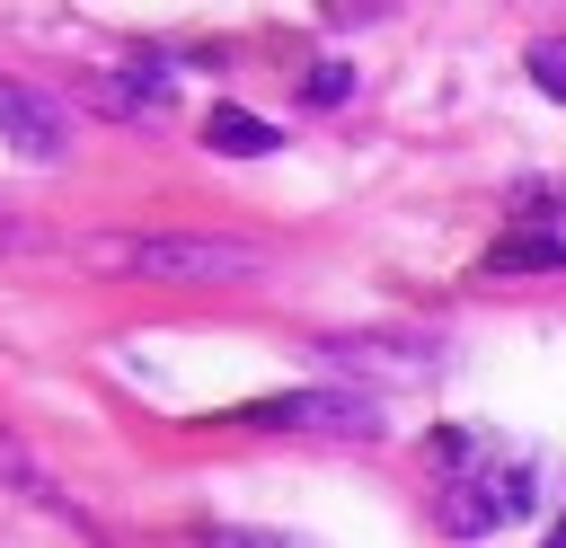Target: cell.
Listing matches in <instances>:
<instances>
[{
	"mask_svg": "<svg viewBox=\"0 0 566 548\" xmlns=\"http://www.w3.org/2000/svg\"><path fill=\"white\" fill-rule=\"evenodd\" d=\"M522 71H531L548 97H566V35H539V44L522 53Z\"/></svg>",
	"mask_w": 566,
	"mask_h": 548,
	"instance_id": "52a82bcc",
	"label": "cell"
},
{
	"mask_svg": "<svg viewBox=\"0 0 566 548\" xmlns=\"http://www.w3.org/2000/svg\"><path fill=\"white\" fill-rule=\"evenodd\" d=\"M97 265H124V274H150V283H248L256 274V247L239 239H97Z\"/></svg>",
	"mask_w": 566,
	"mask_h": 548,
	"instance_id": "6da1fadb",
	"label": "cell"
},
{
	"mask_svg": "<svg viewBox=\"0 0 566 548\" xmlns=\"http://www.w3.org/2000/svg\"><path fill=\"white\" fill-rule=\"evenodd\" d=\"M522 513H531V468H522V460L451 468L442 495H433V521H442L451 539H486V530H504V521H522Z\"/></svg>",
	"mask_w": 566,
	"mask_h": 548,
	"instance_id": "7a4b0ae2",
	"label": "cell"
},
{
	"mask_svg": "<svg viewBox=\"0 0 566 548\" xmlns=\"http://www.w3.org/2000/svg\"><path fill=\"white\" fill-rule=\"evenodd\" d=\"M566 265V230H513L486 247V274H557Z\"/></svg>",
	"mask_w": 566,
	"mask_h": 548,
	"instance_id": "8992f818",
	"label": "cell"
},
{
	"mask_svg": "<svg viewBox=\"0 0 566 548\" xmlns=\"http://www.w3.org/2000/svg\"><path fill=\"white\" fill-rule=\"evenodd\" d=\"M0 141L27 150V159H62V150H71V115H62V97H44V88H27V80L0 71Z\"/></svg>",
	"mask_w": 566,
	"mask_h": 548,
	"instance_id": "277c9868",
	"label": "cell"
},
{
	"mask_svg": "<svg viewBox=\"0 0 566 548\" xmlns=\"http://www.w3.org/2000/svg\"><path fill=\"white\" fill-rule=\"evenodd\" d=\"M548 548H566V521H557V539H548Z\"/></svg>",
	"mask_w": 566,
	"mask_h": 548,
	"instance_id": "30bf717a",
	"label": "cell"
},
{
	"mask_svg": "<svg viewBox=\"0 0 566 548\" xmlns=\"http://www.w3.org/2000/svg\"><path fill=\"white\" fill-rule=\"evenodd\" d=\"M203 548H274V539H256V530H203Z\"/></svg>",
	"mask_w": 566,
	"mask_h": 548,
	"instance_id": "9c48e42d",
	"label": "cell"
},
{
	"mask_svg": "<svg viewBox=\"0 0 566 548\" xmlns=\"http://www.w3.org/2000/svg\"><path fill=\"white\" fill-rule=\"evenodd\" d=\"M274 141H283V133L256 124L248 106H212V115H203V150H221V159H265Z\"/></svg>",
	"mask_w": 566,
	"mask_h": 548,
	"instance_id": "5b68a950",
	"label": "cell"
},
{
	"mask_svg": "<svg viewBox=\"0 0 566 548\" xmlns=\"http://www.w3.org/2000/svg\"><path fill=\"white\" fill-rule=\"evenodd\" d=\"M248 424H283V433H336V442H371L389 433L380 398L371 389H283V398H256Z\"/></svg>",
	"mask_w": 566,
	"mask_h": 548,
	"instance_id": "3957f363",
	"label": "cell"
},
{
	"mask_svg": "<svg viewBox=\"0 0 566 548\" xmlns=\"http://www.w3.org/2000/svg\"><path fill=\"white\" fill-rule=\"evenodd\" d=\"M0 247H44V230H35V221H18V212H0Z\"/></svg>",
	"mask_w": 566,
	"mask_h": 548,
	"instance_id": "ba28073f",
	"label": "cell"
}]
</instances>
